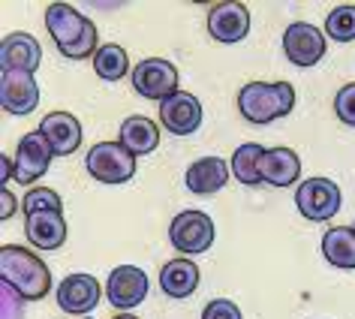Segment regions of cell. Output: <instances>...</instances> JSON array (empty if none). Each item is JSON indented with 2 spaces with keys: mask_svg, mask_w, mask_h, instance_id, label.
I'll list each match as a JSON object with an SVG mask.
<instances>
[{
  "mask_svg": "<svg viewBox=\"0 0 355 319\" xmlns=\"http://www.w3.org/2000/svg\"><path fill=\"white\" fill-rule=\"evenodd\" d=\"M94 69L103 82H121V78L130 73V58L118 42H105L94 55Z\"/></svg>",
  "mask_w": 355,
  "mask_h": 319,
  "instance_id": "obj_24",
  "label": "cell"
},
{
  "mask_svg": "<svg viewBox=\"0 0 355 319\" xmlns=\"http://www.w3.org/2000/svg\"><path fill=\"white\" fill-rule=\"evenodd\" d=\"M295 109V87L289 82H247L238 91V112L250 123H265L286 118Z\"/></svg>",
  "mask_w": 355,
  "mask_h": 319,
  "instance_id": "obj_3",
  "label": "cell"
},
{
  "mask_svg": "<svg viewBox=\"0 0 355 319\" xmlns=\"http://www.w3.org/2000/svg\"><path fill=\"white\" fill-rule=\"evenodd\" d=\"M159 123L172 136H190L202 127V103L187 91H178L159 103Z\"/></svg>",
  "mask_w": 355,
  "mask_h": 319,
  "instance_id": "obj_13",
  "label": "cell"
},
{
  "mask_svg": "<svg viewBox=\"0 0 355 319\" xmlns=\"http://www.w3.org/2000/svg\"><path fill=\"white\" fill-rule=\"evenodd\" d=\"M268 148H262V145H256V141H244V145H238L235 148V154H232V175L241 184H247V187H256V184H262L259 178V160L262 154Z\"/></svg>",
  "mask_w": 355,
  "mask_h": 319,
  "instance_id": "obj_23",
  "label": "cell"
},
{
  "mask_svg": "<svg viewBox=\"0 0 355 319\" xmlns=\"http://www.w3.org/2000/svg\"><path fill=\"white\" fill-rule=\"evenodd\" d=\"M202 319H244V313H241V307H238L235 301L214 298V301H208L205 304V310H202Z\"/></svg>",
  "mask_w": 355,
  "mask_h": 319,
  "instance_id": "obj_28",
  "label": "cell"
},
{
  "mask_svg": "<svg viewBox=\"0 0 355 319\" xmlns=\"http://www.w3.org/2000/svg\"><path fill=\"white\" fill-rule=\"evenodd\" d=\"M322 256L328 265L340 271L355 268V229L352 226H331L322 235Z\"/></svg>",
  "mask_w": 355,
  "mask_h": 319,
  "instance_id": "obj_22",
  "label": "cell"
},
{
  "mask_svg": "<svg viewBox=\"0 0 355 319\" xmlns=\"http://www.w3.org/2000/svg\"><path fill=\"white\" fill-rule=\"evenodd\" d=\"M208 33L217 42H241L250 33V10L244 3L226 0V3H214L208 10Z\"/></svg>",
  "mask_w": 355,
  "mask_h": 319,
  "instance_id": "obj_14",
  "label": "cell"
},
{
  "mask_svg": "<svg viewBox=\"0 0 355 319\" xmlns=\"http://www.w3.org/2000/svg\"><path fill=\"white\" fill-rule=\"evenodd\" d=\"M82 319H85V316H82Z\"/></svg>",
  "mask_w": 355,
  "mask_h": 319,
  "instance_id": "obj_33",
  "label": "cell"
},
{
  "mask_svg": "<svg viewBox=\"0 0 355 319\" xmlns=\"http://www.w3.org/2000/svg\"><path fill=\"white\" fill-rule=\"evenodd\" d=\"M114 319H139V316H132V313H118Z\"/></svg>",
  "mask_w": 355,
  "mask_h": 319,
  "instance_id": "obj_31",
  "label": "cell"
},
{
  "mask_svg": "<svg viewBox=\"0 0 355 319\" xmlns=\"http://www.w3.org/2000/svg\"><path fill=\"white\" fill-rule=\"evenodd\" d=\"M58 307L69 316H87L91 310H96L103 298V289L96 283L94 274H85V271H76V274H67L58 286Z\"/></svg>",
  "mask_w": 355,
  "mask_h": 319,
  "instance_id": "obj_8",
  "label": "cell"
},
{
  "mask_svg": "<svg viewBox=\"0 0 355 319\" xmlns=\"http://www.w3.org/2000/svg\"><path fill=\"white\" fill-rule=\"evenodd\" d=\"M0 166H3V178H0V181H3V187H6L10 181H15V160L3 157V160H0Z\"/></svg>",
  "mask_w": 355,
  "mask_h": 319,
  "instance_id": "obj_30",
  "label": "cell"
},
{
  "mask_svg": "<svg viewBox=\"0 0 355 319\" xmlns=\"http://www.w3.org/2000/svg\"><path fill=\"white\" fill-rule=\"evenodd\" d=\"M12 160H15V181L33 184L49 172L51 160H55V150H51V145L46 141V136H42L40 130H33V132H28V136H21Z\"/></svg>",
  "mask_w": 355,
  "mask_h": 319,
  "instance_id": "obj_9",
  "label": "cell"
},
{
  "mask_svg": "<svg viewBox=\"0 0 355 319\" xmlns=\"http://www.w3.org/2000/svg\"><path fill=\"white\" fill-rule=\"evenodd\" d=\"M217 229L205 211H181L168 226V241L184 256H196L214 247Z\"/></svg>",
  "mask_w": 355,
  "mask_h": 319,
  "instance_id": "obj_5",
  "label": "cell"
},
{
  "mask_svg": "<svg viewBox=\"0 0 355 319\" xmlns=\"http://www.w3.org/2000/svg\"><path fill=\"white\" fill-rule=\"evenodd\" d=\"M0 105L10 114H31L40 105V85L33 73L0 69Z\"/></svg>",
  "mask_w": 355,
  "mask_h": 319,
  "instance_id": "obj_11",
  "label": "cell"
},
{
  "mask_svg": "<svg viewBox=\"0 0 355 319\" xmlns=\"http://www.w3.org/2000/svg\"><path fill=\"white\" fill-rule=\"evenodd\" d=\"M42 64V49L31 33H10L0 42V69H24L37 73Z\"/></svg>",
  "mask_w": 355,
  "mask_h": 319,
  "instance_id": "obj_18",
  "label": "cell"
},
{
  "mask_svg": "<svg viewBox=\"0 0 355 319\" xmlns=\"http://www.w3.org/2000/svg\"><path fill=\"white\" fill-rule=\"evenodd\" d=\"M283 51L295 67H316L325 58V33L310 21H295L283 33Z\"/></svg>",
  "mask_w": 355,
  "mask_h": 319,
  "instance_id": "obj_10",
  "label": "cell"
},
{
  "mask_svg": "<svg viewBox=\"0 0 355 319\" xmlns=\"http://www.w3.org/2000/svg\"><path fill=\"white\" fill-rule=\"evenodd\" d=\"M118 141L132 157L154 154L157 145H159V127L150 118H145V114H132V118H127L121 123Z\"/></svg>",
  "mask_w": 355,
  "mask_h": 319,
  "instance_id": "obj_21",
  "label": "cell"
},
{
  "mask_svg": "<svg viewBox=\"0 0 355 319\" xmlns=\"http://www.w3.org/2000/svg\"><path fill=\"white\" fill-rule=\"evenodd\" d=\"M21 211L24 214H37V211H64V202L55 190L49 187H33L28 190V196L21 199Z\"/></svg>",
  "mask_w": 355,
  "mask_h": 319,
  "instance_id": "obj_26",
  "label": "cell"
},
{
  "mask_svg": "<svg viewBox=\"0 0 355 319\" xmlns=\"http://www.w3.org/2000/svg\"><path fill=\"white\" fill-rule=\"evenodd\" d=\"M199 265L190 259V256H181V259H172L163 265L159 271V289L166 292L168 298H190L193 292L199 289Z\"/></svg>",
  "mask_w": 355,
  "mask_h": 319,
  "instance_id": "obj_20",
  "label": "cell"
},
{
  "mask_svg": "<svg viewBox=\"0 0 355 319\" xmlns=\"http://www.w3.org/2000/svg\"><path fill=\"white\" fill-rule=\"evenodd\" d=\"M226 181H229V166H226V160H220V157L196 160L187 169V178H184L187 190L196 193V196H214V193L226 187Z\"/></svg>",
  "mask_w": 355,
  "mask_h": 319,
  "instance_id": "obj_19",
  "label": "cell"
},
{
  "mask_svg": "<svg viewBox=\"0 0 355 319\" xmlns=\"http://www.w3.org/2000/svg\"><path fill=\"white\" fill-rule=\"evenodd\" d=\"M24 235L37 250H60L67 244V220L64 211H37L24 214Z\"/></svg>",
  "mask_w": 355,
  "mask_h": 319,
  "instance_id": "obj_16",
  "label": "cell"
},
{
  "mask_svg": "<svg viewBox=\"0 0 355 319\" xmlns=\"http://www.w3.org/2000/svg\"><path fill=\"white\" fill-rule=\"evenodd\" d=\"M334 114L337 121L346 123V127H355V82L343 85L334 96Z\"/></svg>",
  "mask_w": 355,
  "mask_h": 319,
  "instance_id": "obj_27",
  "label": "cell"
},
{
  "mask_svg": "<svg viewBox=\"0 0 355 319\" xmlns=\"http://www.w3.org/2000/svg\"><path fill=\"white\" fill-rule=\"evenodd\" d=\"M295 205L310 223H325L340 211V187L331 178H304L295 190Z\"/></svg>",
  "mask_w": 355,
  "mask_h": 319,
  "instance_id": "obj_6",
  "label": "cell"
},
{
  "mask_svg": "<svg viewBox=\"0 0 355 319\" xmlns=\"http://www.w3.org/2000/svg\"><path fill=\"white\" fill-rule=\"evenodd\" d=\"M0 202H3V205H0V220H10L15 211H19V199L10 193V187L0 190Z\"/></svg>",
  "mask_w": 355,
  "mask_h": 319,
  "instance_id": "obj_29",
  "label": "cell"
},
{
  "mask_svg": "<svg viewBox=\"0 0 355 319\" xmlns=\"http://www.w3.org/2000/svg\"><path fill=\"white\" fill-rule=\"evenodd\" d=\"M105 298L118 310H132L148 298V274L136 265H118L105 280Z\"/></svg>",
  "mask_w": 355,
  "mask_h": 319,
  "instance_id": "obj_12",
  "label": "cell"
},
{
  "mask_svg": "<svg viewBox=\"0 0 355 319\" xmlns=\"http://www.w3.org/2000/svg\"><path fill=\"white\" fill-rule=\"evenodd\" d=\"M37 130L46 136L51 150H55V157H69V154H76V150L82 148L85 130H82V123H78L76 114H69V112H51V114H46V118L40 121Z\"/></svg>",
  "mask_w": 355,
  "mask_h": 319,
  "instance_id": "obj_15",
  "label": "cell"
},
{
  "mask_svg": "<svg viewBox=\"0 0 355 319\" xmlns=\"http://www.w3.org/2000/svg\"><path fill=\"white\" fill-rule=\"evenodd\" d=\"M325 37L334 42H352L355 40V3L334 6L325 19Z\"/></svg>",
  "mask_w": 355,
  "mask_h": 319,
  "instance_id": "obj_25",
  "label": "cell"
},
{
  "mask_svg": "<svg viewBox=\"0 0 355 319\" xmlns=\"http://www.w3.org/2000/svg\"><path fill=\"white\" fill-rule=\"evenodd\" d=\"M136 160L139 157H132L121 141H100L87 150L85 166L91 178L100 184H127L136 178Z\"/></svg>",
  "mask_w": 355,
  "mask_h": 319,
  "instance_id": "obj_4",
  "label": "cell"
},
{
  "mask_svg": "<svg viewBox=\"0 0 355 319\" xmlns=\"http://www.w3.org/2000/svg\"><path fill=\"white\" fill-rule=\"evenodd\" d=\"M259 178L268 187H292L301 178V160L292 148H268L259 160Z\"/></svg>",
  "mask_w": 355,
  "mask_h": 319,
  "instance_id": "obj_17",
  "label": "cell"
},
{
  "mask_svg": "<svg viewBox=\"0 0 355 319\" xmlns=\"http://www.w3.org/2000/svg\"><path fill=\"white\" fill-rule=\"evenodd\" d=\"M352 229H355V223H352Z\"/></svg>",
  "mask_w": 355,
  "mask_h": 319,
  "instance_id": "obj_32",
  "label": "cell"
},
{
  "mask_svg": "<svg viewBox=\"0 0 355 319\" xmlns=\"http://www.w3.org/2000/svg\"><path fill=\"white\" fill-rule=\"evenodd\" d=\"M0 283H6L21 301H40L51 289V271L28 247L3 244L0 247Z\"/></svg>",
  "mask_w": 355,
  "mask_h": 319,
  "instance_id": "obj_1",
  "label": "cell"
},
{
  "mask_svg": "<svg viewBox=\"0 0 355 319\" xmlns=\"http://www.w3.org/2000/svg\"><path fill=\"white\" fill-rule=\"evenodd\" d=\"M132 91L145 100L163 103L166 96L178 94V67L168 64L166 58H145L132 67Z\"/></svg>",
  "mask_w": 355,
  "mask_h": 319,
  "instance_id": "obj_7",
  "label": "cell"
},
{
  "mask_svg": "<svg viewBox=\"0 0 355 319\" xmlns=\"http://www.w3.org/2000/svg\"><path fill=\"white\" fill-rule=\"evenodd\" d=\"M46 28L55 40L58 51L69 60H85L96 55V40H100V31L96 24L82 15L76 6L69 3H51L46 10Z\"/></svg>",
  "mask_w": 355,
  "mask_h": 319,
  "instance_id": "obj_2",
  "label": "cell"
}]
</instances>
